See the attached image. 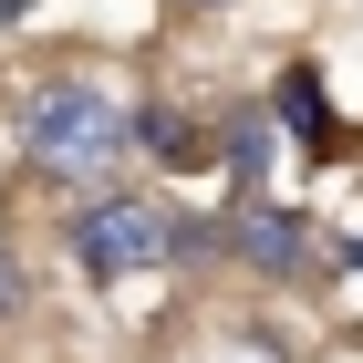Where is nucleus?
Listing matches in <instances>:
<instances>
[{
	"instance_id": "f257e3e1",
	"label": "nucleus",
	"mask_w": 363,
	"mask_h": 363,
	"mask_svg": "<svg viewBox=\"0 0 363 363\" xmlns=\"http://www.w3.org/2000/svg\"><path fill=\"white\" fill-rule=\"evenodd\" d=\"M11 135H21L52 177H104V167H125L135 114H125L114 84H94V73H52V84L11 94Z\"/></svg>"
},
{
	"instance_id": "f03ea898",
	"label": "nucleus",
	"mask_w": 363,
	"mask_h": 363,
	"mask_svg": "<svg viewBox=\"0 0 363 363\" xmlns=\"http://www.w3.org/2000/svg\"><path fill=\"white\" fill-rule=\"evenodd\" d=\"M197 239H208L197 218H177L167 197H135V187L94 197L84 218H73V259H84L94 280H135V270H156V259H187Z\"/></svg>"
},
{
	"instance_id": "7ed1b4c3",
	"label": "nucleus",
	"mask_w": 363,
	"mask_h": 363,
	"mask_svg": "<svg viewBox=\"0 0 363 363\" xmlns=\"http://www.w3.org/2000/svg\"><path fill=\"white\" fill-rule=\"evenodd\" d=\"M228 239H239V259H250L259 280H301L311 270V218L301 208H250Z\"/></svg>"
},
{
	"instance_id": "20e7f679",
	"label": "nucleus",
	"mask_w": 363,
	"mask_h": 363,
	"mask_svg": "<svg viewBox=\"0 0 363 363\" xmlns=\"http://www.w3.org/2000/svg\"><path fill=\"white\" fill-rule=\"evenodd\" d=\"M135 135L156 145V156H177V167H187V156H197V125H187V114H177V104H145V114H135Z\"/></svg>"
},
{
	"instance_id": "39448f33",
	"label": "nucleus",
	"mask_w": 363,
	"mask_h": 363,
	"mask_svg": "<svg viewBox=\"0 0 363 363\" xmlns=\"http://www.w3.org/2000/svg\"><path fill=\"white\" fill-rule=\"evenodd\" d=\"M228 167H239V177L270 167V114H228Z\"/></svg>"
},
{
	"instance_id": "423d86ee",
	"label": "nucleus",
	"mask_w": 363,
	"mask_h": 363,
	"mask_svg": "<svg viewBox=\"0 0 363 363\" xmlns=\"http://www.w3.org/2000/svg\"><path fill=\"white\" fill-rule=\"evenodd\" d=\"M280 114H291L301 135H322V94H311V73H291V84H280Z\"/></svg>"
}]
</instances>
